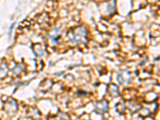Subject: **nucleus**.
Masks as SVG:
<instances>
[{"label":"nucleus","instance_id":"nucleus-2","mask_svg":"<svg viewBox=\"0 0 160 120\" xmlns=\"http://www.w3.org/2000/svg\"><path fill=\"white\" fill-rule=\"evenodd\" d=\"M8 73V68L5 64L0 63V78H4Z\"/></svg>","mask_w":160,"mask_h":120},{"label":"nucleus","instance_id":"nucleus-1","mask_svg":"<svg viewBox=\"0 0 160 120\" xmlns=\"http://www.w3.org/2000/svg\"><path fill=\"white\" fill-rule=\"evenodd\" d=\"M86 30L84 28H78L70 35L69 39L72 43H80L85 41Z\"/></svg>","mask_w":160,"mask_h":120}]
</instances>
